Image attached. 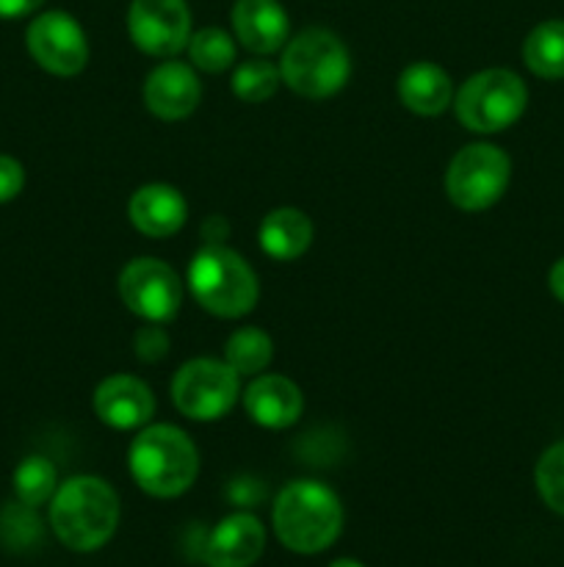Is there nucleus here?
I'll list each match as a JSON object with an SVG mask.
<instances>
[{"instance_id":"f257e3e1","label":"nucleus","mask_w":564,"mask_h":567,"mask_svg":"<svg viewBox=\"0 0 564 567\" xmlns=\"http://www.w3.org/2000/svg\"><path fill=\"white\" fill-rule=\"evenodd\" d=\"M119 524V498L97 476H72L50 502V526L72 551H97L114 537Z\"/></svg>"},{"instance_id":"f03ea898","label":"nucleus","mask_w":564,"mask_h":567,"mask_svg":"<svg viewBox=\"0 0 564 567\" xmlns=\"http://www.w3.org/2000/svg\"><path fill=\"white\" fill-rule=\"evenodd\" d=\"M343 507L335 493L313 480L282 487L274 502V532L293 554H318L337 540Z\"/></svg>"},{"instance_id":"7ed1b4c3","label":"nucleus","mask_w":564,"mask_h":567,"mask_svg":"<svg viewBox=\"0 0 564 567\" xmlns=\"http://www.w3.org/2000/svg\"><path fill=\"white\" fill-rule=\"evenodd\" d=\"M127 463L136 485L155 498L182 496L194 485L199 471L191 437L169 424L147 426L133 441Z\"/></svg>"},{"instance_id":"20e7f679","label":"nucleus","mask_w":564,"mask_h":567,"mask_svg":"<svg viewBox=\"0 0 564 567\" xmlns=\"http://www.w3.org/2000/svg\"><path fill=\"white\" fill-rule=\"evenodd\" d=\"M188 288L208 313L221 319L247 316L258 302V277L247 260L227 247H202L188 266Z\"/></svg>"},{"instance_id":"39448f33","label":"nucleus","mask_w":564,"mask_h":567,"mask_svg":"<svg viewBox=\"0 0 564 567\" xmlns=\"http://www.w3.org/2000/svg\"><path fill=\"white\" fill-rule=\"evenodd\" d=\"M280 75L302 97L324 100L346 86L352 61L335 33L326 28H307L285 44Z\"/></svg>"},{"instance_id":"423d86ee","label":"nucleus","mask_w":564,"mask_h":567,"mask_svg":"<svg viewBox=\"0 0 564 567\" xmlns=\"http://www.w3.org/2000/svg\"><path fill=\"white\" fill-rule=\"evenodd\" d=\"M529 92L512 70H484L462 83L457 94V116L476 133H498L523 116Z\"/></svg>"},{"instance_id":"0eeeda50","label":"nucleus","mask_w":564,"mask_h":567,"mask_svg":"<svg viewBox=\"0 0 564 567\" xmlns=\"http://www.w3.org/2000/svg\"><path fill=\"white\" fill-rule=\"evenodd\" d=\"M512 161L492 144H470L453 155L446 175V192L462 210H484L503 197Z\"/></svg>"},{"instance_id":"6e6552de","label":"nucleus","mask_w":564,"mask_h":567,"mask_svg":"<svg viewBox=\"0 0 564 567\" xmlns=\"http://www.w3.org/2000/svg\"><path fill=\"white\" fill-rule=\"evenodd\" d=\"M171 399L188 419L216 421L230 413L236 404L238 374L221 360H188L171 380Z\"/></svg>"},{"instance_id":"1a4fd4ad","label":"nucleus","mask_w":564,"mask_h":567,"mask_svg":"<svg viewBox=\"0 0 564 567\" xmlns=\"http://www.w3.org/2000/svg\"><path fill=\"white\" fill-rule=\"evenodd\" d=\"M119 293L127 310L153 324H164L180 310L182 286L171 266L155 258H136L122 269Z\"/></svg>"},{"instance_id":"9d476101","label":"nucleus","mask_w":564,"mask_h":567,"mask_svg":"<svg viewBox=\"0 0 564 567\" xmlns=\"http://www.w3.org/2000/svg\"><path fill=\"white\" fill-rule=\"evenodd\" d=\"M28 50L42 70L53 75H77L88 61L86 33L66 11H44L28 25Z\"/></svg>"},{"instance_id":"9b49d317","label":"nucleus","mask_w":564,"mask_h":567,"mask_svg":"<svg viewBox=\"0 0 564 567\" xmlns=\"http://www.w3.org/2000/svg\"><path fill=\"white\" fill-rule=\"evenodd\" d=\"M127 31L138 50L158 59L180 53L191 39V14L186 0H133Z\"/></svg>"},{"instance_id":"f8f14e48","label":"nucleus","mask_w":564,"mask_h":567,"mask_svg":"<svg viewBox=\"0 0 564 567\" xmlns=\"http://www.w3.org/2000/svg\"><path fill=\"white\" fill-rule=\"evenodd\" d=\"M265 548V529L254 515H227L208 535L202 559L208 567H252Z\"/></svg>"},{"instance_id":"ddd939ff","label":"nucleus","mask_w":564,"mask_h":567,"mask_svg":"<svg viewBox=\"0 0 564 567\" xmlns=\"http://www.w3.org/2000/svg\"><path fill=\"white\" fill-rule=\"evenodd\" d=\"M199 94L202 89H199L197 75L191 66L180 61H166L155 66L144 81V105L160 120H186L199 105Z\"/></svg>"},{"instance_id":"4468645a","label":"nucleus","mask_w":564,"mask_h":567,"mask_svg":"<svg viewBox=\"0 0 564 567\" xmlns=\"http://www.w3.org/2000/svg\"><path fill=\"white\" fill-rule=\"evenodd\" d=\"M94 413L114 430H136L153 419V391L136 377H108L105 382H100L97 393H94Z\"/></svg>"},{"instance_id":"2eb2a0df","label":"nucleus","mask_w":564,"mask_h":567,"mask_svg":"<svg viewBox=\"0 0 564 567\" xmlns=\"http://www.w3.org/2000/svg\"><path fill=\"white\" fill-rule=\"evenodd\" d=\"M243 408L254 424L265 426V430H285L299 421L304 399L296 382L280 374H265L247 388Z\"/></svg>"},{"instance_id":"dca6fc26","label":"nucleus","mask_w":564,"mask_h":567,"mask_svg":"<svg viewBox=\"0 0 564 567\" xmlns=\"http://www.w3.org/2000/svg\"><path fill=\"white\" fill-rule=\"evenodd\" d=\"M232 31L252 53H276L288 39V14L276 0H236Z\"/></svg>"},{"instance_id":"f3484780","label":"nucleus","mask_w":564,"mask_h":567,"mask_svg":"<svg viewBox=\"0 0 564 567\" xmlns=\"http://www.w3.org/2000/svg\"><path fill=\"white\" fill-rule=\"evenodd\" d=\"M127 214H130L136 230H142L144 236L166 238L175 236L186 225L188 208L177 188L164 186V183H149L133 194Z\"/></svg>"},{"instance_id":"a211bd4d","label":"nucleus","mask_w":564,"mask_h":567,"mask_svg":"<svg viewBox=\"0 0 564 567\" xmlns=\"http://www.w3.org/2000/svg\"><path fill=\"white\" fill-rule=\"evenodd\" d=\"M398 97L415 114L437 116L451 105V78L431 61H415L398 78Z\"/></svg>"},{"instance_id":"6ab92c4d","label":"nucleus","mask_w":564,"mask_h":567,"mask_svg":"<svg viewBox=\"0 0 564 567\" xmlns=\"http://www.w3.org/2000/svg\"><path fill=\"white\" fill-rule=\"evenodd\" d=\"M260 247L274 260H296L313 241V225L296 208H276L260 221Z\"/></svg>"},{"instance_id":"aec40b11","label":"nucleus","mask_w":564,"mask_h":567,"mask_svg":"<svg viewBox=\"0 0 564 567\" xmlns=\"http://www.w3.org/2000/svg\"><path fill=\"white\" fill-rule=\"evenodd\" d=\"M523 61L534 75L558 81L564 78V20H547L529 33Z\"/></svg>"},{"instance_id":"412c9836","label":"nucleus","mask_w":564,"mask_h":567,"mask_svg":"<svg viewBox=\"0 0 564 567\" xmlns=\"http://www.w3.org/2000/svg\"><path fill=\"white\" fill-rule=\"evenodd\" d=\"M271 354H274L271 338L265 336L263 330H258V327H243V330L232 332L230 341H227L224 363L230 365L238 377H249L269 369Z\"/></svg>"},{"instance_id":"4be33fe9","label":"nucleus","mask_w":564,"mask_h":567,"mask_svg":"<svg viewBox=\"0 0 564 567\" xmlns=\"http://www.w3.org/2000/svg\"><path fill=\"white\" fill-rule=\"evenodd\" d=\"M59 474L48 457H25L14 471V493L25 507H42L55 496Z\"/></svg>"},{"instance_id":"5701e85b","label":"nucleus","mask_w":564,"mask_h":567,"mask_svg":"<svg viewBox=\"0 0 564 567\" xmlns=\"http://www.w3.org/2000/svg\"><path fill=\"white\" fill-rule=\"evenodd\" d=\"M188 55L199 70L224 72L236 61V42L221 28H202L188 39Z\"/></svg>"},{"instance_id":"b1692460","label":"nucleus","mask_w":564,"mask_h":567,"mask_svg":"<svg viewBox=\"0 0 564 567\" xmlns=\"http://www.w3.org/2000/svg\"><path fill=\"white\" fill-rule=\"evenodd\" d=\"M280 86V70L269 61H243L232 72V94L243 103H263Z\"/></svg>"},{"instance_id":"393cba45","label":"nucleus","mask_w":564,"mask_h":567,"mask_svg":"<svg viewBox=\"0 0 564 567\" xmlns=\"http://www.w3.org/2000/svg\"><path fill=\"white\" fill-rule=\"evenodd\" d=\"M536 491L553 513L564 515V441L547 449L536 463Z\"/></svg>"},{"instance_id":"a878e982","label":"nucleus","mask_w":564,"mask_h":567,"mask_svg":"<svg viewBox=\"0 0 564 567\" xmlns=\"http://www.w3.org/2000/svg\"><path fill=\"white\" fill-rule=\"evenodd\" d=\"M0 535H3V540L14 548L31 546L39 537V524L31 515V507L22 504V507L6 509L3 518H0Z\"/></svg>"},{"instance_id":"bb28decb","label":"nucleus","mask_w":564,"mask_h":567,"mask_svg":"<svg viewBox=\"0 0 564 567\" xmlns=\"http://www.w3.org/2000/svg\"><path fill=\"white\" fill-rule=\"evenodd\" d=\"M166 347H169V338L160 327H144L136 336V354L144 360V363H155L166 354Z\"/></svg>"},{"instance_id":"cd10ccee","label":"nucleus","mask_w":564,"mask_h":567,"mask_svg":"<svg viewBox=\"0 0 564 567\" xmlns=\"http://www.w3.org/2000/svg\"><path fill=\"white\" fill-rule=\"evenodd\" d=\"M25 186V172H22L20 161L11 155H0V203H9Z\"/></svg>"},{"instance_id":"c85d7f7f","label":"nucleus","mask_w":564,"mask_h":567,"mask_svg":"<svg viewBox=\"0 0 564 567\" xmlns=\"http://www.w3.org/2000/svg\"><path fill=\"white\" fill-rule=\"evenodd\" d=\"M44 0H0V20H20L33 14Z\"/></svg>"},{"instance_id":"c756f323","label":"nucleus","mask_w":564,"mask_h":567,"mask_svg":"<svg viewBox=\"0 0 564 567\" xmlns=\"http://www.w3.org/2000/svg\"><path fill=\"white\" fill-rule=\"evenodd\" d=\"M547 282H551V291L556 293L558 302H564V258L556 260V266L551 269V277H547Z\"/></svg>"},{"instance_id":"7c9ffc66","label":"nucleus","mask_w":564,"mask_h":567,"mask_svg":"<svg viewBox=\"0 0 564 567\" xmlns=\"http://www.w3.org/2000/svg\"><path fill=\"white\" fill-rule=\"evenodd\" d=\"M330 567H365V565H359L357 559H335Z\"/></svg>"}]
</instances>
